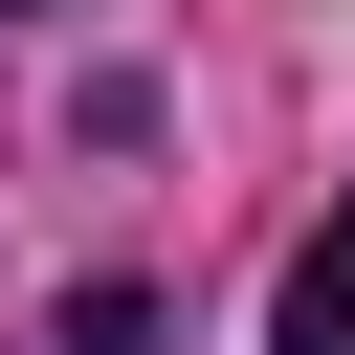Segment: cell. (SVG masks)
Wrapping results in <instances>:
<instances>
[{
    "instance_id": "cell-1",
    "label": "cell",
    "mask_w": 355,
    "mask_h": 355,
    "mask_svg": "<svg viewBox=\"0 0 355 355\" xmlns=\"http://www.w3.org/2000/svg\"><path fill=\"white\" fill-rule=\"evenodd\" d=\"M266 355H355V222H311V244H288V288H266Z\"/></svg>"
}]
</instances>
